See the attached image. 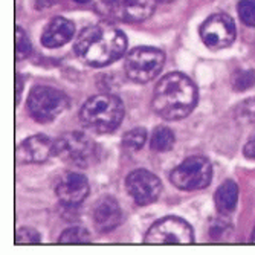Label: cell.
I'll return each instance as SVG.
<instances>
[{
	"instance_id": "obj_1",
	"label": "cell",
	"mask_w": 255,
	"mask_h": 255,
	"mask_svg": "<svg viewBox=\"0 0 255 255\" xmlns=\"http://www.w3.org/2000/svg\"><path fill=\"white\" fill-rule=\"evenodd\" d=\"M127 49L126 34L109 23L84 28L74 44L77 57L94 67H104L120 60Z\"/></svg>"
},
{
	"instance_id": "obj_25",
	"label": "cell",
	"mask_w": 255,
	"mask_h": 255,
	"mask_svg": "<svg viewBox=\"0 0 255 255\" xmlns=\"http://www.w3.org/2000/svg\"><path fill=\"white\" fill-rule=\"evenodd\" d=\"M245 117H249V120H255V100H251L245 103Z\"/></svg>"
},
{
	"instance_id": "obj_9",
	"label": "cell",
	"mask_w": 255,
	"mask_h": 255,
	"mask_svg": "<svg viewBox=\"0 0 255 255\" xmlns=\"http://www.w3.org/2000/svg\"><path fill=\"white\" fill-rule=\"evenodd\" d=\"M200 38L210 49H223L234 43L237 29L236 23L226 14L208 17L200 26Z\"/></svg>"
},
{
	"instance_id": "obj_14",
	"label": "cell",
	"mask_w": 255,
	"mask_h": 255,
	"mask_svg": "<svg viewBox=\"0 0 255 255\" xmlns=\"http://www.w3.org/2000/svg\"><path fill=\"white\" fill-rule=\"evenodd\" d=\"M75 35V25L64 17H54L43 29L41 44L46 48H60L72 40Z\"/></svg>"
},
{
	"instance_id": "obj_6",
	"label": "cell",
	"mask_w": 255,
	"mask_h": 255,
	"mask_svg": "<svg viewBox=\"0 0 255 255\" xmlns=\"http://www.w3.org/2000/svg\"><path fill=\"white\" fill-rule=\"evenodd\" d=\"M28 112L41 124L54 121L69 107V98L64 92L51 86H37L28 97Z\"/></svg>"
},
{
	"instance_id": "obj_18",
	"label": "cell",
	"mask_w": 255,
	"mask_h": 255,
	"mask_svg": "<svg viewBox=\"0 0 255 255\" xmlns=\"http://www.w3.org/2000/svg\"><path fill=\"white\" fill-rule=\"evenodd\" d=\"M89 239H90V236L86 228L72 226L64 231V233L60 236L58 242L61 245H81V243H89Z\"/></svg>"
},
{
	"instance_id": "obj_27",
	"label": "cell",
	"mask_w": 255,
	"mask_h": 255,
	"mask_svg": "<svg viewBox=\"0 0 255 255\" xmlns=\"http://www.w3.org/2000/svg\"><path fill=\"white\" fill-rule=\"evenodd\" d=\"M245 156L249 159H255V137L251 139V141L245 145Z\"/></svg>"
},
{
	"instance_id": "obj_7",
	"label": "cell",
	"mask_w": 255,
	"mask_h": 255,
	"mask_svg": "<svg viewBox=\"0 0 255 255\" xmlns=\"http://www.w3.org/2000/svg\"><path fill=\"white\" fill-rule=\"evenodd\" d=\"M213 179L211 162L203 156H190L171 171L170 180L182 191H197L206 188Z\"/></svg>"
},
{
	"instance_id": "obj_12",
	"label": "cell",
	"mask_w": 255,
	"mask_h": 255,
	"mask_svg": "<svg viewBox=\"0 0 255 255\" xmlns=\"http://www.w3.org/2000/svg\"><path fill=\"white\" fill-rule=\"evenodd\" d=\"M57 197L66 206H77L89 196V180L81 173H67L57 185Z\"/></svg>"
},
{
	"instance_id": "obj_29",
	"label": "cell",
	"mask_w": 255,
	"mask_h": 255,
	"mask_svg": "<svg viewBox=\"0 0 255 255\" xmlns=\"http://www.w3.org/2000/svg\"><path fill=\"white\" fill-rule=\"evenodd\" d=\"M154 2H157V3H170V2H173V0H154Z\"/></svg>"
},
{
	"instance_id": "obj_5",
	"label": "cell",
	"mask_w": 255,
	"mask_h": 255,
	"mask_svg": "<svg viewBox=\"0 0 255 255\" xmlns=\"http://www.w3.org/2000/svg\"><path fill=\"white\" fill-rule=\"evenodd\" d=\"M165 54L148 46H139L126 55L124 71L133 83L145 84L154 80L164 67Z\"/></svg>"
},
{
	"instance_id": "obj_30",
	"label": "cell",
	"mask_w": 255,
	"mask_h": 255,
	"mask_svg": "<svg viewBox=\"0 0 255 255\" xmlns=\"http://www.w3.org/2000/svg\"><path fill=\"white\" fill-rule=\"evenodd\" d=\"M74 2H77V3H89L90 0H74Z\"/></svg>"
},
{
	"instance_id": "obj_26",
	"label": "cell",
	"mask_w": 255,
	"mask_h": 255,
	"mask_svg": "<svg viewBox=\"0 0 255 255\" xmlns=\"http://www.w3.org/2000/svg\"><path fill=\"white\" fill-rule=\"evenodd\" d=\"M103 2L106 5H110V6H115V8H121V6L134 3V2H137V0H103Z\"/></svg>"
},
{
	"instance_id": "obj_17",
	"label": "cell",
	"mask_w": 255,
	"mask_h": 255,
	"mask_svg": "<svg viewBox=\"0 0 255 255\" xmlns=\"http://www.w3.org/2000/svg\"><path fill=\"white\" fill-rule=\"evenodd\" d=\"M174 141V133L168 127H156L150 137V148L156 153H164L173 148Z\"/></svg>"
},
{
	"instance_id": "obj_8",
	"label": "cell",
	"mask_w": 255,
	"mask_h": 255,
	"mask_svg": "<svg viewBox=\"0 0 255 255\" xmlns=\"http://www.w3.org/2000/svg\"><path fill=\"white\" fill-rule=\"evenodd\" d=\"M145 242L151 245H188L194 242V234L190 223L176 216H168L150 226Z\"/></svg>"
},
{
	"instance_id": "obj_15",
	"label": "cell",
	"mask_w": 255,
	"mask_h": 255,
	"mask_svg": "<svg viewBox=\"0 0 255 255\" xmlns=\"http://www.w3.org/2000/svg\"><path fill=\"white\" fill-rule=\"evenodd\" d=\"M216 206L222 216H228L236 211L239 202V185L234 180H225L216 191Z\"/></svg>"
},
{
	"instance_id": "obj_19",
	"label": "cell",
	"mask_w": 255,
	"mask_h": 255,
	"mask_svg": "<svg viewBox=\"0 0 255 255\" xmlns=\"http://www.w3.org/2000/svg\"><path fill=\"white\" fill-rule=\"evenodd\" d=\"M32 52V44L31 40L28 37V34L25 32V29L17 26L15 28V57L18 61L25 60L31 55Z\"/></svg>"
},
{
	"instance_id": "obj_28",
	"label": "cell",
	"mask_w": 255,
	"mask_h": 255,
	"mask_svg": "<svg viewBox=\"0 0 255 255\" xmlns=\"http://www.w3.org/2000/svg\"><path fill=\"white\" fill-rule=\"evenodd\" d=\"M15 83H17V98H15V103L18 104L20 103V97H21V90H23V80H21V75H15Z\"/></svg>"
},
{
	"instance_id": "obj_3",
	"label": "cell",
	"mask_w": 255,
	"mask_h": 255,
	"mask_svg": "<svg viewBox=\"0 0 255 255\" xmlns=\"http://www.w3.org/2000/svg\"><path fill=\"white\" fill-rule=\"evenodd\" d=\"M124 118V104L123 101L107 94H100L89 98L81 110L80 121L81 124L98 133H109L120 127Z\"/></svg>"
},
{
	"instance_id": "obj_13",
	"label": "cell",
	"mask_w": 255,
	"mask_h": 255,
	"mask_svg": "<svg viewBox=\"0 0 255 255\" xmlns=\"http://www.w3.org/2000/svg\"><path fill=\"white\" fill-rule=\"evenodd\" d=\"M92 217H94V225L100 233L107 234L120 226L123 220V213L118 202L113 197L106 196L95 203Z\"/></svg>"
},
{
	"instance_id": "obj_11",
	"label": "cell",
	"mask_w": 255,
	"mask_h": 255,
	"mask_svg": "<svg viewBox=\"0 0 255 255\" xmlns=\"http://www.w3.org/2000/svg\"><path fill=\"white\" fill-rule=\"evenodd\" d=\"M54 142L44 134H35L25 139L15 151L18 164H41L54 156Z\"/></svg>"
},
{
	"instance_id": "obj_24",
	"label": "cell",
	"mask_w": 255,
	"mask_h": 255,
	"mask_svg": "<svg viewBox=\"0 0 255 255\" xmlns=\"http://www.w3.org/2000/svg\"><path fill=\"white\" fill-rule=\"evenodd\" d=\"M229 231H231V225L226 220L220 219V220H216L211 225V228H210V236L214 240H220V239H223L229 233Z\"/></svg>"
},
{
	"instance_id": "obj_22",
	"label": "cell",
	"mask_w": 255,
	"mask_h": 255,
	"mask_svg": "<svg viewBox=\"0 0 255 255\" xmlns=\"http://www.w3.org/2000/svg\"><path fill=\"white\" fill-rule=\"evenodd\" d=\"M237 8L240 20L245 25L255 28V0H240Z\"/></svg>"
},
{
	"instance_id": "obj_16",
	"label": "cell",
	"mask_w": 255,
	"mask_h": 255,
	"mask_svg": "<svg viewBox=\"0 0 255 255\" xmlns=\"http://www.w3.org/2000/svg\"><path fill=\"white\" fill-rule=\"evenodd\" d=\"M154 11V5L150 2H134L126 6H121V14L120 17L124 18L126 21H142L148 18Z\"/></svg>"
},
{
	"instance_id": "obj_20",
	"label": "cell",
	"mask_w": 255,
	"mask_h": 255,
	"mask_svg": "<svg viewBox=\"0 0 255 255\" xmlns=\"http://www.w3.org/2000/svg\"><path fill=\"white\" fill-rule=\"evenodd\" d=\"M147 141V131L145 128L139 127V128H131L130 131H127L123 137V145L128 150H141L144 147Z\"/></svg>"
},
{
	"instance_id": "obj_31",
	"label": "cell",
	"mask_w": 255,
	"mask_h": 255,
	"mask_svg": "<svg viewBox=\"0 0 255 255\" xmlns=\"http://www.w3.org/2000/svg\"><path fill=\"white\" fill-rule=\"evenodd\" d=\"M252 242H255V233H254V236H252Z\"/></svg>"
},
{
	"instance_id": "obj_10",
	"label": "cell",
	"mask_w": 255,
	"mask_h": 255,
	"mask_svg": "<svg viewBox=\"0 0 255 255\" xmlns=\"http://www.w3.org/2000/svg\"><path fill=\"white\" fill-rule=\"evenodd\" d=\"M126 188L134 203L145 206L157 200L162 183L156 174L148 170H134L126 179Z\"/></svg>"
},
{
	"instance_id": "obj_4",
	"label": "cell",
	"mask_w": 255,
	"mask_h": 255,
	"mask_svg": "<svg viewBox=\"0 0 255 255\" xmlns=\"http://www.w3.org/2000/svg\"><path fill=\"white\" fill-rule=\"evenodd\" d=\"M54 156H58L77 167L87 168L98 162L100 147L87 134L81 131H69L55 139Z\"/></svg>"
},
{
	"instance_id": "obj_23",
	"label": "cell",
	"mask_w": 255,
	"mask_h": 255,
	"mask_svg": "<svg viewBox=\"0 0 255 255\" xmlns=\"http://www.w3.org/2000/svg\"><path fill=\"white\" fill-rule=\"evenodd\" d=\"M41 242V236L32 228H20L15 233L17 245H37Z\"/></svg>"
},
{
	"instance_id": "obj_21",
	"label": "cell",
	"mask_w": 255,
	"mask_h": 255,
	"mask_svg": "<svg viewBox=\"0 0 255 255\" xmlns=\"http://www.w3.org/2000/svg\"><path fill=\"white\" fill-rule=\"evenodd\" d=\"M255 84V71L252 69H240L233 75V87L239 92H245Z\"/></svg>"
},
{
	"instance_id": "obj_2",
	"label": "cell",
	"mask_w": 255,
	"mask_h": 255,
	"mask_svg": "<svg viewBox=\"0 0 255 255\" xmlns=\"http://www.w3.org/2000/svg\"><path fill=\"white\" fill-rule=\"evenodd\" d=\"M197 89L183 74L171 72L162 77L153 92L151 106L160 118L179 121L187 118L197 104Z\"/></svg>"
}]
</instances>
